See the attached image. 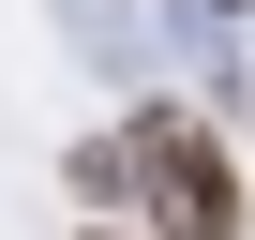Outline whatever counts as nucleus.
Segmentation results:
<instances>
[{
    "mask_svg": "<svg viewBox=\"0 0 255 240\" xmlns=\"http://www.w3.org/2000/svg\"><path fill=\"white\" fill-rule=\"evenodd\" d=\"M120 165H135V195H150L165 240H240V165H225L210 120H135Z\"/></svg>",
    "mask_w": 255,
    "mask_h": 240,
    "instance_id": "f257e3e1",
    "label": "nucleus"
},
{
    "mask_svg": "<svg viewBox=\"0 0 255 240\" xmlns=\"http://www.w3.org/2000/svg\"><path fill=\"white\" fill-rule=\"evenodd\" d=\"M90 240H120V225H90Z\"/></svg>",
    "mask_w": 255,
    "mask_h": 240,
    "instance_id": "f03ea898",
    "label": "nucleus"
}]
</instances>
